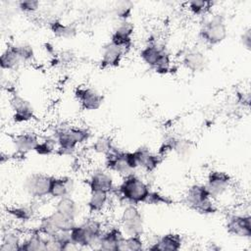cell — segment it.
<instances>
[{
    "instance_id": "obj_1",
    "label": "cell",
    "mask_w": 251,
    "mask_h": 251,
    "mask_svg": "<svg viewBox=\"0 0 251 251\" xmlns=\"http://www.w3.org/2000/svg\"><path fill=\"white\" fill-rule=\"evenodd\" d=\"M150 191L149 184L134 173L124 176L121 184L117 188L119 199L123 203L136 206L145 203Z\"/></svg>"
},
{
    "instance_id": "obj_2",
    "label": "cell",
    "mask_w": 251,
    "mask_h": 251,
    "mask_svg": "<svg viewBox=\"0 0 251 251\" xmlns=\"http://www.w3.org/2000/svg\"><path fill=\"white\" fill-rule=\"evenodd\" d=\"M228 34V28L226 24V17L222 13H216L207 18L198 32L200 40L210 46L222 43Z\"/></svg>"
},
{
    "instance_id": "obj_3",
    "label": "cell",
    "mask_w": 251,
    "mask_h": 251,
    "mask_svg": "<svg viewBox=\"0 0 251 251\" xmlns=\"http://www.w3.org/2000/svg\"><path fill=\"white\" fill-rule=\"evenodd\" d=\"M104 167L109 172L124 177L132 174L138 168V163L133 151H124L115 146L104 156Z\"/></svg>"
},
{
    "instance_id": "obj_4",
    "label": "cell",
    "mask_w": 251,
    "mask_h": 251,
    "mask_svg": "<svg viewBox=\"0 0 251 251\" xmlns=\"http://www.w3.org/2000/svg\"><path fill=\"white\" fill-rule=\"evenodd\" d=\"M120 226L126 236L143 235L144 218L136 205L127 204L124 207L121 214Z\"/></svg>"
},
{
    "instance_id": "obj_5",
    "label": "cell",
    "mask_w": 251,
    "mask_h": 251,
    "mask_svg": "<svg viewBox=\"0 0 251 251\" xmlns=\"http://www.w3.org/2000/svg\"><path fill=\"white\" fill-rule=\"evenodd\" d=\"M52 176L40 173H32L24 180V190L35 200L49 197V188Z\"/></svg>"
},
{
    "instance_id": "obj_6",
    "label": "cell",
    "mask_w": 251,
    "mask_h": 251,
    "mask_svg": "<svg viewBox=\"0 0 251 251\" xmlns=\"http://www.w3.org/2000/svg\"><path fill=\"white\" fill-rule=\"evenodd\" d=\"M232 183V178L229 174L224 171L213 170L209 172L206 182L204 183L209 191L210 197L217 200L227 192Z\"/></svg>"
},
{
    "instance_id": "obj_7",
    "label": "cell",
    "mask_w": 251,
    "mask_h": 251,
    "mask_svg": "<svg viewBox=\"0 0 251 251\" xmlns=\"http://www.w3.org/2000/svg\"><path fill=\"white\" fill-rule=\"evenodd\" d=\"M74 96L84 111H96L101 108L104 102V95L96 89L79 85L74 90Z\"/></svg>"
},
{
    "instance_id": "obj_8",
    "label": "cell",
    "mask_w": 251,
    "mask_h": 251,
    "mask_svg": "<svg viewBox=\"0 0 251 251\" xmlns=\"http://www.w3.org/2000/svg\"><path fill=\"white\" fill-rule=\"evenodd\" d=\"M225 227L228 234L240 238H251V216L248 213L230 214L226 217Z\"/></svg>"
},
{
    "instance_id": "obj_9",
    "label": "cell",
    "mask_w": 251,
    "mask_h": 251,
    "mask_svg": "<svg viewBox=\"0 0 251 251\" xmlns=\"http://www.w3.org/2000/svg\"><path fill=\"white\" fill-rule=\"evenodd\" d=\"M10 105L13 110L14 123L25 124L35 119V112L30 102L18 93L11 95Z\"/></svg>"
},
{
    "instance_id": "obj_10",
    "label": "cell",
    "mask_w": 251,
    "mask_h": 251,
    "mask_svg": "<svg viewBox=\"0 0 251 251\" xmlns=\"http://www.w3.org/2000/svg\"><path fill=\"white\" fill-rule=\"evenodd\" d=\"M125 238L126 234L120 226H111L107 229H104L97 242L96 248L106 251L123 250Z\"/></svg>"
},
{
    "instance_id": "obj_11",
    "label": "cell",
    "mask_w": 251,
    "mask_h": 251,
    "mask_svg": "<svg viewBox=\"0 0 251 251\" xmlns=\"http://www.w3.org/2000/svg\"><path fill=\"white\" fill-rule=\"evenodd\" d=\"M134 32V25L129 21H122L116 26L111 34L110 41L115 45L121 47L126 54L132 47V35Z\"/></svg>"
},
{
    "instance_id": "obj_12",
    "label": "cell",
    "mask_w": 251,
    "mask_h": 251,
    "mask_svg": "<svg viewBox=\"0 0 251 251\" xmlns=\"http://www.w3.org/2000/svg\"><path fill=\"white\" fill-rule=\"evenodd\" d=\"M86 183L90 191H104L111 193L115 189L114 177L106 169L94 170L86 179Z\"/></svg>"
},
{
    "instance_id": "obj_13",
    "label": "cell",
    "mask_w": 251,
    "mask_h": 251,
    "mask_svg": "<svg viewBox=\"0 0 251 251\" xmlns=\"http://www.w3.org/2000/svg\"><path fill=\"white\" fill-rule=\"evenodd\" d=\"M69 126H60L54 130L53 135L55 136L58 145L55 154L59 156L72 155L78 146L77 142L70 131Z\"/></svg>"
},
{
    "instance_id": "obj_14",
    "label": "cell",
    "mask_w": 251,
    "mask_h": 251,
    "mask_svg": "<svg viewBox=\"0 0 251 251\" xmlns=\"http://www.w3.org/2000/svg\"><path fill=\"white\" fill-rule=\"evenodd\" d=\"M182 66L193 74L202 73L208 66V58L206 54L197 48L188 49L181 57Z\"/></svg>"
},
{
    "instance_id": "obj_15",
    "label": "cell",
    "mask_w": 251,
    "mask_h": 251,
    "mask_svg": "<svg viewBox=\"0 0 251 251\" xmlns=\"http://www.w3.org/2000/svg\"><path fill=\"white\" fill-rule=\"evenodd\" d=\"M75 189V182L73 177L64 176H52L49 188V197L55 200L66 196H73Z\"/></svg>"
},
{
    "instance_id": "obj_16",
    "label": "cell",
    "mask_w": 251,
    "mask_h": 251,
    "mask_svg": "<svg viewBox=\"0 0 251 251\" xmlns=\"http://www.w3.org/2000/svg\"><path fill=\"white\" fill-rule=\"evenodd\" d=\"M183 244L181 234L176 232H168L149 244L145 249L150 251H178Z\"/></svg>"
},
{
    "instance_id": "obj_17",
    "label": "cell",
    "mask_w": 251,
    "mask_h": 251,
    "mask_svg": "<svg viewBox=\"0 0 251 251\" xmlns=\"http://www.w3.org/2000/svg\"><path fill=\"white\" fill-rule=\"evenodd\" d=\"M133 154L138 163V168L143 169L146 173L155 172L164 159L157 153H153L147 146H139L133 151Z\"/></svg>"
},
{
    "instance_id": "obj_18",
    "label": "cell",
    "mask_w": 251,
    "mask_h": 251,
    "mask_svg": "<svg viewBox=\"0 0 251 251\" xmlns=\"http://www.w3.org/2000/svg\"><path fill=\"white\" fill-rule=\"evenodd\" d=\"M126 55L124 50L112 43L111 41L104 44L102 48L101 59L99 62L100 69H112L121 65L123 57Z\"/></svg>"
},
{
    "instance_id": "obj_19",
    "label": "cell",
    "mask_w": 251,
    "mask_h": 251,
    "mask_svg": "<svg viewBox=\"0 0 251 251\" xmlns=\"http://www.w3.org/2000/svg\"><path fill=\"white\" fill-rule=\"evenodd\" d=\"M168 52L166 45L160 41L146 43V45L140 50L139 57L148 68L153 70L160 59Z\"/></svg>"
},
{
    "instance_id": "obj_20",
    "label": "cell",
    "mask_w": 251,
    "mask_h": 251,
    "mask_svg": "<svg viewBox=\"0 0 251 251\" xmlns=\"http://www.w3.org/2000/svg\"><path fill=\"white\" fill-rule=\"evenodd\" d=\"M39 137L36 133L32 131H24L15 134L12 137V142L15 146L16 153L18 155L25 156V154L33 151L39 142Z\"/></svg>"
},
{
    "instance_id": "obj_21",
    "label": "cell",
    "mask_w": 251,
    "mask_h": 251,
    "mask_svg": "<svg viewBox=\"0 0 251 251\" xmlns=\"http://www.w3.org/2000/svg\"><path fill=\"white\" fill-rule=\"evenodd\" d=\"M209 191L205 184L202 183H193L191 184L184 193V203L193 210L195 207L203 203L204 201L210 199Z\"/></svg>"
},
{
    "instance_id": "obj_22",
    "label": "cell",
    "mask_w": 251,
    "mask_h": 251,
    "mask_svg": "<svg viewBox=\"0 0 251 251\" xmlns=\"http://www.w3.org/2000/svg\"><path fill=\"white\" fill-rule=\"evenodd\" d=\"M54 210L74 220H76L80 214L79 205L73 196H66L56 200Z\"/></svg>"
},
{
    "instance_id": "obj_23",
    "label": "cell",
    "mask_w": 251,
    "mask_h": 251,
    "mask_svg": "<svg viewBox=\"0 0 251 251\" xmlns=\"http://www.w3.org/2000/svg\"><path fill=\"white\" fill-rule=\"evenodd\" d=\"M109 194L110 193L104 191H90L86 203L87 210L90 215L95 216L102 213L106 209L109 203Z\"/></svg>"
},
{
    "instance_id": "obj_24",
    "label": "cell",
    "mask_w": 251,
    "mask_h": 251,
    "mask_svg": "<svg viewBox=\"0 0 251 251\" xmlns=\"http://www.w3.org/2000/svg\"><path fill=\"white\" fill-rule=\"evenodd\" d=\"M19 251H45V235L35 228L31 229L25 238H23Z\"/></svg>"
},
{
    "instance_id": "obj_25",
    "label": "cell",
    "mask_w": 251,
    "mask_h": 251,
    "mask_svg": "<svg viewBox=\"0 0 251 251\" xmlns=\"http://www.w3.org/2000/svg\"><path fill=\"white\" fill-rule=\"evenodd\" d=\"M22 61L15 44H9L0 56V67L2 71L16 70Z\"/></svg>"
},
{
    "instance_id": "obj_26",
    "label": "cell",
    "mask_w": 251,
    "mask_h": 251,
    "mask_svg": "<svg viewBox=\"0 0 251 251\" xmlns=\"http://www.w3.org/2000/svg\"><path fill=\"white\" fill-rule=\"evenodd\" d=\"M48 27L54 36L58 38H73L77 34V27L74 24H66L54 19L49 22Z\"/></svg>"
},
{
    "instance_id": "obj_27",
    "label": "cell",
    "mask_w": 251,
    "mask_h": 251,
    "mask_svg": "<svg viewBox=\"0 0 251 251\" xmlns=\"http://www.w3.org/2000/svg\"><path fill=\"white\" fill-rule=\"evenodd\" d=\"M72 241L78 248H94V242L82 224H76L70 231Z\"/></svg>"
},
{
    "instance_id": "obj_28",
    "label": "cell",
    "mask_w": 251,
    "mask_h": 251,
    "mask_svg": "<svg viewBox=\"0 0 251 251\" xmlns=\"http://www.w3.org/2000/svg\"><path fill=\"white\" fill-rule=\"evenodd\" d=\"M23 238L21 233L15 229H6L2 231L0 251H19Z\"/></svg>"
},
{
    "instance_id": "obj_29",
    "label": "cell",
    "mask_w": 251,
    "mask_h": 251,
    "mask_svg": "<svg viewBox=\"0 0 251 251\" xmlns=\"http://www.w3.org/2000/svg\"><path fill=\"white\" fill-rule=\"evenodd\" d=\"M173 152H175L180 159H188L193 151L194 144L190 139L178 136H171Z\"/></svg>"
},
{
    "instance_id": "obj_30",
    "label": "cell",
    "mask_w": 251,
    "mask_h": 251,
    "mask_svg": "<svg viewBox=\"0 0 251 251\" xmlns=\"http://www.w3.org/2000/svg\"><path fill=\"white\" fill-rule=\"evenodd\" d=\"M114 147H115V144H114L113 138L109 135L98 136L90 146L91 150L94 153L98 155H103V156L108 154Z\"/></svg>"
},
{
    "instance_id": "obj_31",
    "label": "cell",
    "mask_w": 251,
    "mask_h": 251,
    "mask_svg": "<svg viewBox=\"0 0 251 251\" xmlns=\"http://www.w3.org/2000/svg\"><path fill=\"white\" fill-rule=\"evenodd\" d=\"M57 147V140L55 136L52 134L39 140L38 144L34 149V152L39 156H50L56 153Z\"/></svg>"
},
{
    "instance_id": "obj_32",
    "label": "cell",
    "mask_w": 251,
    "mask_h": 251,
    "mask_svg": "<svg viewBox=\"0 0 251 251\" xmlns=\"http://www.w3.org/2000/svg\"><path fill=\"white\" fill-rule=\"evenodd\" d=\"M6 213L14 220L25 223L32 218V209L27 206H10L6 208Z\"/></svg>"
},
{
    "instance_id": "obj_33",
    "label": "cell",
    "mask_w": 251,
    "mask_h": 251,
    "mask_svg": "<svg viewBox=\"0 0 251 251\" xmlns=\"http://www.w3.org/2000/svg\"><path fill=\"white\" fill-rule=\"evenodd\" d=\"M188 11L194 16H205L213 8L214 2L208 0H191L187 3Z\"/></svg>"
},
{
    "instance_id": "obj_34",
    "label": "cell",
    "mask_w": 251,
    "mask_h": 251,
    "mask_svg": "<svg viewBox=\"0 0 251 251\" xmlns=\"http://www.w3.org/2000/svg\"><path fill=\"white\" fill-rule=\"evenodd\" d=\"M132 9L133 5L131 2L122 1L117 3L116 7L114 8V14L120 20V22L128 21V19L131 17Z\"/></svg>"
},
{
    "instance_id": "obj_35",
    "label": "cell",
    "mask_w": 251,
    "mask_h": 251,
    "mask_svg": "<svg viewBox=\"0 0 251 251\" xmlns=\"http://www.w3.org/2000/svg\"><path fill=\"white\" fill-rule=\"evenodd\" d=\"M143 249H145V242L142 238V235L126 236L123 244V250L141 251Z\"/></svg>"
},
{
    "instance_id": "obj_36",
    "label": "cell",
    "mask_w": 251,
    "mask_h": 251,
    "mask_svg": "<svg viewBox=\"0 0 251 251\" xmlns=\"http://www.w3.org/2000/svg\"><path fill=\"white\" fill-rule=\"evenodd\" d=\"M145 204H148V205H173L174 200L171 197H169L159 191L151 189V191L145 201Z\"/></svg>"
},
{
    "instance_id": "obj_37",
    "label": "cell",
    "mask_w": 251,
    "mask_h": 251,
    "mask_svg": "<svg viewBox=\"0 0 251 251\" xmlns=\"http://www.w3.org/2000/svg\"><path fill=\"white\" fill-rule=\"evenodd\" d=\"M70 131L72 132L74 138L78 145L85 143L91 137V131L88 127L79 126H70Z\"/></svg>"
},
{
    "instance_id": "obj_38",
    "label": "cell",
    "mask_w": 251,
    "mask_h": 251,
    "mask_svg": "<svg viewBox=\"0 0 251 251\" xmlns=\"http://www.w3.org/2000/svg\"><path fill=\"white\" fill-rule=\"evenodd\" d=\"M16 47L22 63L31 62L34 59L35 52L32 45L28 43H21V44H16Z\"/></svg>"
},
{
    "instance_id": "obj_39",
    "label": "cell",
    "mask_w": 251,
    "mask_h": 251,
    "mask_svg": "<svg viewBox=\"0 0 251 251\" xmlns=\"http://www.w3.org/2000/svg\"><path fill=\"white\" fill-rule=\"evenodd\" d=\"M193 211H195L196 213H198L200 215L210 216V215H215L216 213H218L219 208H218L215 200L210 198V199L204 201L203 203H201L200 205H198L197 207H195L193 209Z\"/></svg>"
},
{
    "instance_id": "obj_40",
    "label": "cell",
    "mask_w": 251,
    "mask_h": 251,
    "mask_svg": "<svg viewBox=\"0 0 251 251\" xmlns=\"http://www.w3.org/2000/svg\"><path fill=\"white\" fill-rule=\"evenodd\" d=\"M40 7V2L37 0H22L18 2V9L25 14H33Z\"/></svg>"
},
{
    "instance_id": "obj_41",
    "label": "cell",
    "mask_w": 251,
    "mask_h": 251,
    "mask_svg": "<svg viewBox=\"0 0 251 251\" xmlns=\"http://www.w3.org/2000/svg\"><path fill=\"white\" fill-rule=\"evenodd\" d=\"M240 41L243 47L247 50H250L251 47V28L247 27L243 30V32L240 35Z\"/></svg>"
}]
</instances>
